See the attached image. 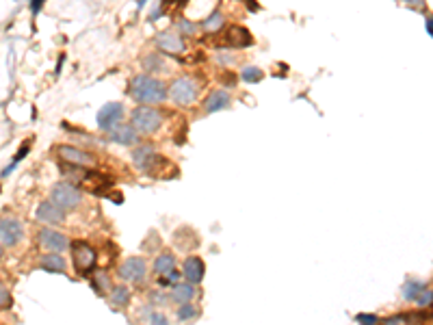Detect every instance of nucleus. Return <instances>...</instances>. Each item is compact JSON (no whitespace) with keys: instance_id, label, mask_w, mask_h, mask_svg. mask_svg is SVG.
I'll return each mask as SVG.
<instances>
[{"instance_id":"36","label":"nucleus","mask_w":433,"mask_h":325,"mask_svg":"<svg viewBox=\"0 0 433 325\" xmlns=\"http://www.w3.org/2000/svg\"><path fill=\"white\" fill-rule=\"evenodd\" d=\"M407 323V317L405 314H397V317H390L383 321V325H405Z\"/></svg>"},{"instance_id":"40","label":"nucleus","mask_w":433,"mask_h":325,"mask_svg":"<svg viewBox=\"0 0 433 325\" xmlns=\"http://www.w3.org/2000/svg\"><path fill=\"white\" fill-rule=\"evenodd\" d=\"M425 26H427V35H429V37H431V35H433V26H431V18H427V24H425Z\"/></svg>"},{"instance_id":"7","label":"nucleus","mask_w":433,"mask_h":325,"mask_svg":"<svg viewBox=\"0 0 433 325\" xmlns=\"http://www.w3.org/2000/svg\"><path fill=\"white\" fill-rule=\"evenodd\" d=\"M37 241H39V245L43 249H48V252H54V254H63L65 249H69V238L63 234V232L54 230V228H43V230H39V234H37Z\"/></svg>"},{"instance_id":"42","label":"nucleus","mask_w":433,"mask_h":325,"mask_svg":"<svg viewBox=\"0 0 433 325\" xmlns=\"http://www.w3.org/2000/svg\"><path fill=\"white\" fill-rule=\"evenodd\" d=\"M0 258H2V249H0Z\"/></svg>"},{"instance_id":"27","label":"nucleus","mask_w":433,"mask_h":325,"mask_svg":"<svg viewBox=\"0 0 433 325\" xmlns=\"http://www.w3.org/2000/svg\"><path fill=\"white\" fill-rule=\"evenodd\" d=\"M143 67L147 69V74L150 72H158V69H163L165 67V61H163L158 54H147V57H143Z\"/></svg>"},{"instance_id":"24","label":"nucleus","mask_w":433,"mask_h":325,"mask_svg":"<svg viewBox=\"0 0 433 325\" xmlns=\"http://www.w3.org/2000/svg\"><path fill=\"white\" fill-rule=\"evenodd\" d=\"M29 152H31V143H29V141H24V143L20 145L18 154H15V156H13V161H11V165H7V167H4V169H2V173H0V178H7V176H11V173L15 171V167L20 165V161L24 159V156L29 154Z\"/></svg>"},{"instance_id":"9","label":"nucleus","mask_w":433,"mask_h":325,"mask_svg":"<svg viewBox=\"0 0 433 325\" xmlns=\"http://www.w3.org/2000/svg\"><path fill=\"white\" fill-rule=\"evenodd\" d=\"M74 264H76V271H80V273H89V271L96 267V249H93L89 243L85 241H78L74 243Z\"/></svg>"},{"instance_id":"25","label":"nucleus","mask_w":433,"mask_h":325,"mask_svg":"<svg viewBox=\"0 0 433 325\" xmlns=\"http://www.w3.org/2000/svg\"><path fill=\"white\" fill-rule=\"evenodd\" d=\"M427 289L425 286V282H418V280H407L405 282V286H403V297L407 301H414L416 297L420 295V292H423Z\"/></svg>"},{"instance_id":"41","label":"nucleus","mask_w":433,"mask_h":325,"mask_svg":"<svg viewBox=\"0 0 433 325\" xmlns=\"http://www.w3.org/2000/svg\"><path fill=\"white\" fill-rule=\"evenodd\" d=\"M145 2H147V0H139V7H136V9H143V4H145Z\"/></svg>"},{"instance_id":"28","label":"nucleus","mask_w":433,"mask_h":325,"mask_svg":"<svg viewBox=\"0 0 433 325\" xmlns=\"http://www.w3.org/2000/svg\"><path fill=\"white\" fill-rule=\"evenodd\" d=\"M178 31L182 32V35L193 37V35H197V31H200V24H195V22H191L186 18H180L178 20Z\"/></svg>"},{"instance_id":"3","label":"nucleus","mask_w":433,"mask_h":325,"mask_svg":"<svg viewBox=\"0 0 433 325\" xmlns=\"http://www.w3.org/2000/svg\"><path fill=\"white\" fill-rule=\"evenodd\" d=\"M200 94V85L191 76H178L171 85L167 87V98L175 106H189L197 100Z\"/></svg>"},{"instance_id":"17","label":"nucleus","mask_w":433,"mask_h":325,"mask_svg":"<svg viewBox=\"0 0 433 325\" xmlns=\"http://www.w3.org/2000/svg\"><path fill=\"white\" fill-rule=\"evenodd\" d=\"M230 104V94L226 89H215L210 91L204 102V111L206 113H217V111H223Z\"/></svg>"},{"instance_id":"4","label":"nucleus","mask_w":433,"mask_h":325,"mask_svg":"<svg viewBox=\"0 0 433 325\" xmlns=\"http://www.w3.org/2000/svg\"><path fill=\"white\" fill-rule=\"evenodd\" d=\"M50 197L54 204H59L61 208H76L80 202H83V193L74 187L72 182H57L50 191Z\"/></svg>"},{"instance_id":"15","label":"nucleus","mask_w":433,"mask_h":325,"mask_svg":"<svg viewBox=\"0 0 433 325\" xmlns=\"http://www.w3.org/2000/svg\"><path fill=\"white\" fill-rule=\"evenodd\" d=\"M226 41L230 48H249L254 43V37H251V32L245 26L232 24L226 32Z\"/></svg>"},{"instance_id":"21","label":"nucleus","mask_w":433,"mask_h":325,"mask_svg":"<svg viewBox=\"0 0 433 325\" xmlns=\"http://www.w3.org/2000/svg\"><path fill=\"white\" fill-rule=\"evenodd\" d=\"M130 301V291L126 284H117V286H111V303L115 308H124L128 306Z\"/></svg>"},{"instance_id":"16","label":"nucleus","mask_w":433,"mask_h":325,"mask_svg":"<svg viewBox=\"0 0 433 325\" xmlns=\"http://www.w3.org/2000/svg\"><path fill=\"white\" fill-rule=\"evenodd\" d=\"M182 273H184L186 282H191V284H200V282L204 280V260H201L200 256H189L182 264Z\"/></svg>"},{"instance_id":"20","label":"nucleus","mask_w":433,"mask_h":325,"mask_svg":"<svg viewBox=\"0 0 433 325\" xmlns=\"http://www.w3.org/2000/svg\"><path fill=\"white\" fill-rule=\"evenodd\" d=\"M59 169H61V173L65 176V180H72V182L85 180V178L89 176L87 167H78V165H72V162H61V165H59Z\"/></svg>"},{"instance_id":"37","label":"nucleus","mask_w":433,"mask_h":325,"mask_svg":"<svg viewBox=\"0 0 433 325\" xmlns=\"http://www.w3.org/2000/svg\"><path fill=\"white\" fill-rule=\"evenodd\" d=\"M150 325H169V323H167L165 314H158L156 312V314H152V317H150Z\"/></svg>"},{"instance_id":"13","label":"nucleus","mask_w":433,"mask_h":325,"mask_svg":"<svg viewBox=\"0 0 433 325\" xmlns=\"http://www.w3.org/2000/svg\"><path fill=\"white\" fill-rule=\"evenodd\" d=\"M35 217H37V221H41V224L57 226L65 219V213H63V208L59 204H54L52 199H46V202H41L39 206H37Z\"/></svg>"},{"instance_id":"6","label":"nucleus","mask_w":433,"mask_h":325,"mask_svg":"<svg viewBox=\"0 0 433 325\" xmlns=\"http://www.w3.org/2000/svg\"><path fill=\"white\" fill-rule=\"evenodd\" d=\"M24 238V226L15 217H2L0 219V243L2 247H15Z\"/></svg>"},{"instance_id":"19","label":"nucleus","mask_w":433,"mask_h":325,"mask_svg":"<svg viewBox=\"0 0 433 325\" xmlns=\"http://www.w3.org/2000/svg\"><path fill=\"white\" fill-rule=\"evenodd\" d=\"M39 264H41V269L52 271V273H65V267H67L61 254H54V252L43 254V256L39 258Z\"/></svg>"},{"instance_id":"5","label":"nucleus","mask_w":433,"mask_h":325,"mask_svg":"<svg viewBox=\"0 0 433 325\" xmlns=\"http://www.w3.org/2000/svg\"><path fill=\"white\" fill-rule=\"evenodd\" d=\"M124 113H126V111H124V104H122V102H106V104H104L100 111H98V115H96L98 128L104 130V132L113 130L119 122H122Z\"/></svg>"},{"instance_id":"30","label":"nucleus","mask_w":433,"mask_h":325,"mask_svg":"<svg viewBox=\"0 0 433 325\" xmlns=\"http://www.w3.org/2000/svg\"><path fill=\"white\" fill-rule=\"evenodd\" d=\"M195 314H197V310H195V306L191 301L180 303V308H178V319L180 321H191V319H195Z\"/></svg>"},{"instance_id":"34","label":"nucleus","mask_w":433,"mask_h":325,"mask_svg":"<svg viewBox=\"0 0 433 325\" xmlns=\"http://www.w3.org/2000/svg\"><path fill=\"white\" fill-rule=\"evenodd\" d=\"M355 321H358L360 325H377V314H366L362 312L355 317Z\"/></svg>"},{"instance_id":"26","label":"nucleus","mask_w":433,"mask_h":325,"mask_svg":"<svg viewBox=\"0 0 433 325\" xmlns=\"http://www.w3.org/2000/svg\"><path fill=\"white\" fill-rule=\"evenodd\" d=\"M262 76H265V72L260 67H256V65H245L240 69V80H245V83H260Z\"/></svg>"},{"instance_id":"29","label":"nucleus","mask_w":433,"mask_h":325,"mask_svg":"<svg viewBox=\"0 0 433 325\" xmlns=\"http://www.w3.org/2000/svg\"><path fill=\"white\" fill-rule=\"evenodd\" d=\"M91 286H93V291L102 295L104 291L111 289V280H108L106 273H96V278H93V284H91Z\"/></svg>"},{"instance_id":"11","label":"nucleus","mask_w":433,"mask_h":325,"mask_svg":"<svg viewBox=\"0 0 433 325\" xmlns=\"http://www.w3.org/2000/svg\"><path fill=\"white\" fill-rule=\"evenodd\" d=\"M154 43H156L158 50L165 52V54H180V52L186 50L184 37H180L178 32H173V31H163V32H158V35L154 37Z\"/></svg>"},{"instance_id":"12","label":"nucleus","mask_w":433,"mask_h":325,"mask_svg":"<svg viewBox=\"0 0 433 325\" xmlns=\"http://www.w3.org/2000/svg\"><path fill=\"white\" fill-rule=\"evenodd\" d=\"M145 271H147L145 260L139 258V256H133V258L124 260L117 273H119V278H122L124 282H141L145 278Z\"/></svg>"},{"instance_id":"23","label":"nucleus","mask_w":433,"mask_h":325,"mask_svg":"<svg viewBox=\"0 0 433 325\" xmlns=\"http://www.w3.org/2000/svg\"><path fill=\"white\" fill-rule=\"evenodd\" d=\"M154 271L158 275L171 273V271H175V258L171 256V254H161V256L154 260Z\"/></svg>"},{"instance_id":"1","label":"nucleus","mask_w":433,"mask_h":325,"mask_svg":"<svg viewBox=\"0 0 433 325\" xmlns=\"http://www.w3.org/2000/svg\"><path fill=\"white\" fill-rule=\"evenodd\" d=\"M128 96L134 102L143 106H152V104H161L167 98V87L163 80L154 78L150 74H139L130 80L128 85Z\"/></svg>"},{"instance_id":"35","label":"nucleus","mask_w":433,"mask_h":325,"mask_svg":"<svg viewBox=\"0 0 433 325\" xmlns=\"http://www.w3.org/2000/svg\"><path fill=\"white\" fill-rule=\"evenodd\" d=\"M175 282H178V271H171V273L167 275H161V286L165 289V286H173Z\"/></svg>"},{"instance_id":"31","label":"nucleus","mask_w":433,"mask_h":325,"mask_svg":"<svg viewBox=\"0 0 433 325\" xmlns=\"http://www.w3.org/2000/svg\"><path fill=\"white\" fill-rule=\"evenodd\" d=\"M215 61L219 63V65H223V67H228V65H234V54L230 52V50H217V54H215Z\"/></svg>"},{"instance_id":"22","label":"nucleus","mask_w":433,"mask_h":325,"mask_svg":"<svg viewBox=\"0 0 433 325\" xmlns=\"http://www.w3.org/2000/svg\"><path fill=\"white\" fill-rule=\"evenodd\" d=\"M223 24H226V18H223L221 11L215 9L204 22H201V31H206V32H219V31L223 29Z\"/></svg>"},{"instance_id":"39","label":"nucleus","mask_w":433,"mask_h":325,"mask_svg":"<svg viewBox=\"0 0 433 325\" xmlns=\"http://www.w3.org/2000/svg\"><path fill=\"white\" fill-rule=\"evenodd\" d=\"M405 4H409V7H416V9H420L425 4V0H403Z\"/></svg>"},{"instance_id":"18","label":"nucleus","mask_w":433,"mask_h":325,"mask_svg":"<svg viewBox=\"0 0 433 325\" xmlns=\"http://www.w3.org/2000/svg\"><path fill=\"white\" fill-rule=\"evenodd\" d=\"M193 297H195V284H191V282H175L171 286V301L186 303Z\"/></svg>"},{"instance_id":"33","label":"nucleus","mask_w":433,"mask_h":325,"mask_svg":"<svg viewBox=\"0 0 433 325\" xmlns=\"http://www.w3.org/2000/svg\"><path fill=\"white\" fill-rule=\"evenodd\" d=\"M11 306V292L7 286L0 282V308H9Z\"/></svg>"},{"instance_id":"14","label":"nucleus","mask_w":433,"mask_h":325,"mask_svg":"<svg viewBox=\"0 0 433 325\" xmlns=\"http://www.w3.org/2000/svg\"><path fill=\"white\" fill-rule=\"evenodd\" d=\"M108 139H111L113 143H117V145L130 148V145L139 143V132H136L130 124H117L113 130H108Z\"/></svg>"},{"instance_id":"38","label":"nucleus","mask_w":433,"mask_h":325,"mask_svg":"<svg viewBox=\"0 0 433 325\" xmlns=\"http://www.w3.org/2000/svg\"><path fill=\"white\" fill-rule=\"evenodd\" d=\"M43 2H46V0H31V13H33V15H39Z\"/></svg>"},{"instance_id":"8","label":"nucleus","mask_w":433,"mask_h":325,"mask_svg":"<svg viewBox=\"0 0 433 325\" xmlns=\"http://www.w3.org/2000/svg\"><path fill=\"white\" fill-rule=\"evenodd\" d=\"M130 156H133V165H134L139 171H152V169H154V165H158V162H161V156L156 154L154 145H150V143L136 145Z\"/></svg>"},{"instance_id":"2","label":"nucleus","mask_w":433,"mask_h":325,"mask_svg":"<svg viewBox=\"0 0 433 325\" xmlns=\"http://www.w3.org/2000/svg\"><path fill=\"white\" fill-rule=\"evenodd\" d=\"M130 126L139 134H154L163 126V113L154 106H136L130 113Z\"/></svg>"},{"instance_id":"32","label":"nucleus","mask_w":433,"mask_h":325,"mask_svg":"<svg viewBox=\"0 0 433 325\" xmlns=\"http://www.w3.org/2000/svg\"><path fill=\"white\" fill-rule=\"evenodd\" d=\"M431 299H433V291L429 289V286H427V289H425L423 292H420V295H418V297H416V299H414V301H416V303H418V306H420V308H429V306H431Z\"/></svg>"},{"instance_id":"10","label":"nucleus","mask_w":433,"mask_h":325,"mask_svg":"<svg viewBox=\"0 0 433 325\" xmlns=\"http://www.w3.org/2000/svg\"><path fill=\"white\" fill-rule=\"evenodd\" d=\"M59 156L63 159V162H72L78 167H93L98 162L96 154L87 152L83 148H76V145H61L59 148Z\"/></svg>"}]
</instances>
